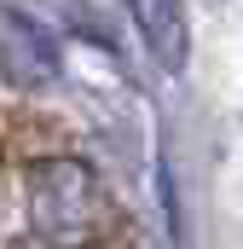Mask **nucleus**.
<instances>
[{
  "label": "nucleus",
  "mask_w": 243,
  "mask_h": 249,
  "mask_svg": "<svg viewBox=\"0 0 243 249\" xmlns=\"http://www.w3.org/2000/svg\"><path fill=\"white\" fill-rule=\"evenodd\" d=\"M23 214L41 249H93L110 226L99 174L81 157H41L23 174Z\"/></svg>",
  "instance_id": "f257e3e1"
},
{
  "label": "nucleus",
  "mask_w": 243,
  "mask_h": 249,
  "mask_svg": "<svg viewBox=\"0 0 243 249\" xmlns=\"http://www.w3.org/2000/svg\"><path fill=\"white\" fill-rule=\"evenodd\" d=\"M0 70H6V81L23 87V93L58 81V41L47 35L41 18H29V12H17V6H6V0H0Z\"/></svg>",
  "instance_id": "f03ea898"
},
{
  "label": "nucleus",
  "mask_w": 243,
  "mask_h": 249,
  "mask_svg": "<svg viewBox=\"0 0 243 249\" xmlns=\"http://www.w3.org/2000/svg\"><path fill=\"white\" fill-rule=\"evenodd\" d=\"M151 58L162 70H180L185 64V0H127Z\"/></svg>",
  "instance_id": "7ed1b4c3"
}]
</instances>
